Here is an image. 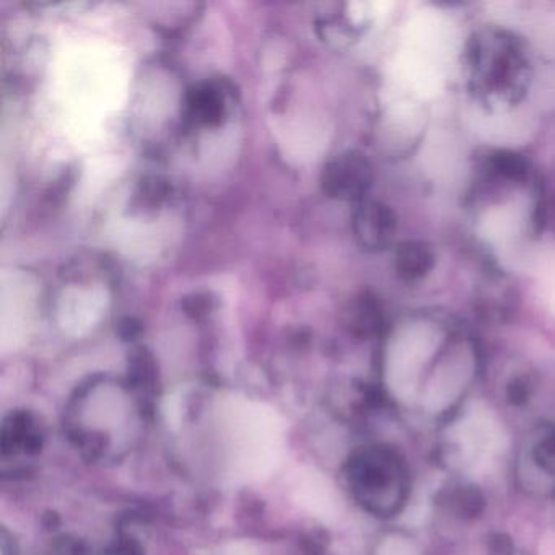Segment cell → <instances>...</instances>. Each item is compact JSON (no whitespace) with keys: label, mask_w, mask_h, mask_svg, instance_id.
Returning <instances> with one entry per match:
<instances>
[{"label":"cell","mask_w":555,"mask_h":555,"mask_svg":"<svg viewBox=\"0 0 555 555\" xmlns=\"http://www.w3.org/2000/svg\"><path fill=\"white\" fill-rule=\"evenodd\" d=\"M372 181V163L357 150H347L331 158L321 173L324 194L337 201L359 204L372 186Z\"/></svg>","instance_id":"cell-2"},{"label":"cell","mask_w":555,"mask_h":555,"mask_svg":"<svg viewBox=\"0 0 555 555\" xmlns=\"http://www.w3.org/2000/svg\"><path fill=\"white\" fill-rule=\"evenodd\" d=\"M347 321L352 333L360 337L375 336L383 326L380 303L372 293H360L350 303Z\"/></svg>","instance_id":"cell-6"},{"label":"cell","mask_w":555,"mask_h":555,"mask_svg":"<svg viewBox=\"0 0 555 555\" xmlns=\"http://www.w3.org/2000/svg\"><path fill=\"white\" fill-rule=\"evenodd\" d=\"M38 445H40V432L28 414L17 412L12 414L9 420H5L4 430H2L4 453H9L10 450H15V453H28L36 450Z\"/></svg>","instance_id":"cell-7"},{"label":"cell","mask_w":555,"mask_h":555,"mask_svg":"<svg viewBox=\"0 0 555 555\" xmlns=\"http://www.w3.org/2000/svg\"><path fill=\"white\" fill-rule=\"evenodd\" d=\"M490 167L505 180L521 183L529 175V163L520 153L512 150H499L489 158Z\"/></svg>","instance_id":"cell-8"},{"label":"cell","mask_w":555,"mask_h":555,"mask_svg":"<svg viewBox=\"0 0 555 555\" xmlns=\"http://www.w3.org/2000/svg\"><path fill=\"white\" fill-rule=\"evenodd\" d=\"M184 113L196 126H219L227 113L225 93L214 84L197 85L189 90Z\"/></svg>","instance_id":"cell-4"},{"label":"cell","mask_w":555,"mask_h":555,"mask_svg":"<svg viewBox=\"0 0 555 555\" xmlns=\"http://www.w3.org/2000/svg\"><path fill=\"white\" fill-rule=\"evenodd\" d=\"M435 261V253L424 241H403L394 253V271L406 284H414L429 276Z\"/></svg>","instance_id":"cell-5"},{"label":"cell","mask_w":555,"mask_h":555,"mask_svg":"<svg viewBox=\"0 0 555 555\" xmlns=\"http://www.w3.org/2000/svg\"><path fill=\"white\" fill-rule=\"evenodd\" d=\"M355 499L376 515L399 510L406 494V474L398 455L388 448H368L350 459L347 468Z\"/></svg>","instance_id":"cell-1"},{"label":"cell","mask_w":555,"mask_h":555,"mask_svg":"<svg viewBox=\"0 0 555 555\" xmlns=\"http://www.w3.org/2000/svg\"><path fill=\"white\" fill-rule=\"evenodd\" d=\"M453 505L459 515L474 516L481 512L484 499L479 494V490L474 487H464L458 494L453 495Z\"/></svg>","instance_id":"cell-9"},{"label":"cell","mask_w":555,"mask_h":555,"mask_svg":"<svg viewBox=\"0 0 555 555\" xmlns=\"http://www.w3.org/2000/svg\"><path fill=\"white\" fill-rule=\"evenodd\" d=\"M398 219L383 202L363 199L352 214L355 240L367 251H383L394 241Z\"/></svg>","instance_id":"cell-3"},{"label":"cell","mask_w":555,"mask_h":555,"mask_svg":"<svg viewBox=\"0 0 555 555\" xmlns=\"http://www.w3.org/2000/svg\"><path fill=\"white\" fill-rule=\"evenodd\" d=\"M528 394V383H526L525 380H515L512 385H510V398H512L513 403L526 401Z\"/></svg>","instance_id":"cell-10"}]
</instances>
